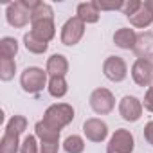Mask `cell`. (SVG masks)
<instances>
[{
	"label": "cell",
	"mask_w": 153,
	"mask_h": 153,
	"mask_svg": "<svg viewBox=\"0 0 153 153\" xmlns=\"http://www.w3.org/2000/svg\"><path fill=\"white\" fill-rule=\"evenodd\" d=\"M74 119V108L67 103H56L52 106H49L43 114V124L54 131H59L61 128H65L70 121Z\"/></svg>",
	"instance_id": "cell-1"
},
{
	"label": "cell",
	"mask_w": 153,
	"mask_h": 153,
	"mask_svg": "<svg viewBox=\"0 0 153 153\" xmlns=\"http://www.w3.org/2000/svg\"><path fill=\"white\" fill-rule=\"evenodd\" d=\"M20 83L25 92L38 94L40 90H43V87L47 83V70H43L40 67H27L20 76Z\"/></svg>",
	"instance_id": "cell-2"
},
{
	"label": "cell",
	"mask_w": 153,
	"mask_h": 153,
	"mask_svg": "<svg viewBox=\"0 0 153 153\" xmlns=\"http://www.w3.org/2000/svg\"><path fill=\"white\" fill-rule=\"evenodd\" d=\"M83 33H85V22L79 16H72L70 20L65 22L61 29V43L72 47L83 38Z\"/></svg>",
	"instance_id": "cell-3"
},
{
	"label": "cell",
	"mask_w": 153,
	"mask_h": 153,
	"mask_svg": "<svg viewBox=\"0 0 153 153\" xmlns=\"http://www.w3.org/2000/svg\"><path fill=\"white\" fill-rule=\"evenodd\" d=\"M90 106L96 114L99 115H105V114H110L115 106V99H114V94L106 88H96L90 96Z\"/></svg>",
	"instance_id": "cell-4"
},
{
	"label": "cell",
	"mask_w": 153,
	"mask_h": 153,
	"mask_svg": "<svg viewBox=\"0 0 153 153\" xmlns=\"http://www.w3.org/2000/svg\"><path fill=\"white\" fill-rule=\"evenodd\" d=\"M133 135L128 130H115V133L112 135L108 146H106V153H131L133 151Z\"/></svg>",
	"instance_id": "cell-5"
},
{
	"label": "cell",
	"mask_w": 153,
	"mask_h": 153,
	"mask_svg": "<svg viewBox=\"0 0 153 153\" xmlns=\"http://www.w3.org/2000/svg\"><path fill=\"white\" fill-rule=\"evenodd\" d=\"M103 72H105V76H106L110 81L119 83V81H123V79L126 78L128 68H126V63H124L123 58H119V56H110V58L105 59Z\"/></svg>",
	"instance_id": "cell-6"
},
{
	"label": "cell",
	"mask_w": 153,
	"mask_h": 153,
	"mask_svg": "<svg viewBox=\"0 0 153 153\" xmlns=\"http://www.w3.org/2000/svg\"><path fill=\"white\" fill-rule=\"evenodd\" d=\"M119 114L124 121L128 123H135L140 119L142 115V105L135 96H124L119 103Z\"/></svg>",
	"instance_id": "cell-7"
},
{
	"label": "cell",
	"mask_w": 153,
	"mask_h": 153,
	"mask_svg": "<svg viewBox=\"0 0 153 153\" xmlns=\"http://www.w3.org/2000/svg\"><path fill=\"white\" fill-rule=\"evenodd\" d=\"M29 20H31V11L24 0H18V2L7 6V22L13 27H24Z\"/></svg>",
	"instance_id": "cell-8"
},
{
	"label": "cell",
	"mask_w": 153,
	"mask_h": 153,
	"mask_svg": "<svg viewBox=\"0 0 153 153\" xmlns=\"http://www.w3.org/2000/svg\"><path fill=\"white\" fill-rule=\"evenodd\" d=\"M131 76L139 87H149L153 81V63L148 59H137L131 67Z\"/></svg>",
	"instance_id": "cell-9"
},
{
	"label": "cell",
	"mask_w": 153,
	"mask_h": 153,
	"mask_svg": "<svg viewBox=\"0 0 153 153\" xmlns=\"http://www.w3.org/2000/svg\"><path fill=\"white\" fill-rule=\"evenodd\" d=\"M83 131H85V135H87L88 140H92V142H103L106 139V135H108V126L101 119H88L83 124Z\"/></svg>",
	"instance_id": "cell-10"
},
{
	"label": "cell",
	"mask_w": 153,
	"mask_h": 153,
	"mask_svg": "<svg viewBox=\"0 0 153 153\" xmlns=\"http://www.w3.org/2000/svg\"><path fill=\"white\" fill-rule=\"evenodd\" d=\"M33 24V36H36L38 40H42V42H45V43H49L52 38H54V22H52V18H43V20H34V22H31Z\"/></svg>",
	"instance_id": "cell-11"
},
{
	"label": "cell",
	"mask_w": 153,
	"mask_h": 153,
	"mask_svg": "<svg viewBox=\"0 0 153 153\" xmlns=\"http://www.w3.org/2000/svg\"><path fill=\"white\" fill-rule=\"evenodd\" d=\"M135 54L139 56V59H153V34L151 33H142L137 36V43L133 47Z\"/></svg>",
	"instance_id": "cell-12"
},
{
	"label": "cell",
	"mask_w": 153,
	"mask_h": 153,
	"mask_svg": "<svg viewBox=\"0 0 153 153\" xmlns=\"http://www.w3.org/2000/svg\"><path fill=\"white\" fill-rule=\"evenodd\" d=\"M114 43L121 49H133L135 43H137V34L133 29H128V27H123V29H117L115 34H114Z\"/></svg>",
	"instance_id": "cell-13"
},
{
	"label": "cell",
	"mask_w": 153,
	"mask_h": 153,
	"mask_svg": "<svg viewBox=\"0 0 153 153\" xmlns=\"http://www.w3.org/2000/svg\"><path fill=\"white\" fill-rule=\"evenodd\" d=\"M68 70V61L65 56L61 54H52L49 59H47V74H51V78H56V76H63L67 74Z\"/></svg>",
	"instance_id": "cell-14"
},
{
	"label": "cell",
	"mask_w": 153,
	"mask_h": 153,
	"mask_svg": "<svg viewBox=\"0 0 153 153\" xmlns=\"http://www.w3.org/2000/svg\"><path fill=\"white\" fill-rule=\"evenodd\" d=\"M78 16L85 24H96L99 20V9L94 2H83L78 6Z\"/></svg>",
	"instance_id": "cell-15"
},
{
	"label": "cell",
	"mask_w": 153,
	"mask_h": 153,
	"mask_svg": "<svg viewBox=\"0 0 153 153\" xmlns=\"http://www.w3.org/2000/svg\"><path fill=\"white\" fill-rule=\"evenodd\" d=\"M130 22H131V25H135V27H148L151 22H153V13L142 4L140 6V9L135 13V15H131L130 18H128Z\"/></svg>",
	"instance_id": "cell-16"
},
{
	"label": "cell",
	"mask_w": 153,
	"mask_h": 153,
	"mask_svg": "<svg viewBox=\"0 0 153 153\" xmlns=\"http://www.w3.org/2000/svg\"><path fill=\"white\" fill-rule=\"evenodd\" d=\"M18 133L4 131V137L0 140V153H16L18 151Z\"/></svg>",
	"instance_id": "cell-17"
},
{
	"label": "cell",
	"mask_w": 153,
	"mask_h": 153,
	"mask_svg": "<svg viewBox=\"0 0 153 153\" xmlns=\"http://www.w3.org/2000/svg\"><path fill=\"white\" fill-rule=\"evenodd\" d=\"M16 52H18V42L11 36L2 38V42H0V58L13 59Z\"/></svg>",
	"instance_id": "cell-18"
},
{
	"label": "cell",
	"mask_w": 153,
	"mask_h": 153,
	"mask_svg": "<svg viewBox=\"0 0 153 153\" xmlns=\"http://www.w3.org/2000/svg\"><path fill=\"white\" fill-rule=\"evenodd\" d=\"M24 43H25L27 51H31V52H34V54H43V52L47 51V47H49V43H45V42L38 40L36 36H33V33H27V34L24 36Z\"/></svg>",
	"instance_id": "cell-19"
},
{
	"label": "cell",
	"mask_w": 153,
	"mask_h": 153,
	"mask_svg": "<svg viewBox=\"0 0 153 153\" xmlns=\"http://www.w3.org/2000/svg\"><path fill=\"white\" fill-rule=\"evenodd\" d=\"M47 88H49V94L52 97H63L67 94V81L61 76H56V78H51Z\"/></svg>",
	"instance_id": "cell-20"
},
{
	"label": "cell",
	"mask_w": 153,
	"mask_h": 153,
	"mask_svg": "<svg viewBox=\"0 0 153 153\" xmlns=\"http://www.w3.org/2000/svg\"><path fill=\"white\" fill-rule=\"evenodd\" d=\"M63 149H65L67 153H83V149H85V140H83L79 135H70V137L65 139Z\"/></svg>",
	"instance_id": "cell-21"
},
{
	"label": "cell",
	"mask_w": 153,
	"mask_h": 153,
	"mask_svg": "<svg viewBox=\"0 0 153 153\" xmlns=\"http://www.w3.org/2000/svg\"><path fill=\"white\" fill-rule=\"evenodd\" d=\"M34 130H36V137H40V140H49V142L59 140V131H54V130L47 128L42 121H40V123H36Z\"/></svg>",
	"instance_id": "cell-22"
},
{
	"label": "cell",
	"mask_w": 153,
	"mask_h": 153,
	"mask_svg": "<svg viewBox=\"0 0 153 153\" xmlns=\"http://www.w3.org/2000/svg\"><path fill=\"white\" fill-rule=\"evenodd\" d=\"M16 70V63L15 59H6V58H0V79L2 81H9Z\"/></svg>",
	"instance_id": "cell-23"
},
{
	"label": "cell",
	"mask_w": 153,
	"mask_h": 153,
	"mask_svg": "<svg viewBox=\"0 0 153 153\" xmlns=\"http://www.w3.org/2000/svg\"><path fill=\"white\" fill-rule=\"evenodd\" d=\"M25 128H27V119L22 117V115H15V117L9 119V123L6 126V131H11V133H18L20 135V133L25 131Z\"/></svg>",
	"instance_id": "cell-24"
},
{
	"label": "cell",
	"mask_w": 153,
	"mask_h": 153,
	"mask_svg": "<svg viewBox=\"0 0 153 153\" xmlns=\"http://www.w3.org/2000/svg\"><path fill=\"white\" fill-rule=\"evenodd\" d=\"M43 18H52V7H51L49 4H42V2H40V6L31 13V22H34V20H43Z\"/></svg>",
	"instance_id": "cell-25"
},
{
	"label": "cell",
	"mask_w": 153,
	"mask_h": 153,
	"mask_svg": "<svg viewBox=\"0 0 153 153\" xmlns=\"http://www.w3.org/2000/svg\"><path fill=\"white\" fill-rule=\"evenodd\" d=\"M94 4L101 11H115V9H123V6H124L123 0H112V2H108V0H96Z\"/></svg>",
	"instance_id": "cell-26"
},
{
	"label": "cell",
	"mask_w": 153,
	"mask_h": 153,
	"mask_svg": "<svg viewBox=\"0 0 153 153\" xmlns=\"http://www.w3.org/2000/svg\"><path fill=\"white\" fill-rule=\"evenodd\" d=\"M20 153H38V144H36V137L34 135H27L24 139Z\"/></svg>",
	"instance_id": "cell-27"
},
{
	"label": "cell",
	"mask_w": 153,
	"mask_h": 153,
	"mask_svg": "<svg viewBox=\"0 0 153 153\" xmlns=\"http://www.w3.org/2000/svg\"><path fill=\"white\" fill-rule=\"evenodd\" d=\"M140 6H142V2H139V0H131V2H124V6H123V11H124V15L130 18L131 15H135V13L140 9Z\"/></svg>",
	"instance_id": "cell-28"
},
{
	"label": "cell",
	"mask_w": 153,
	"mask_h": 153,
	"mask_svg": "<svg viewBox=\"0 0 153 153\" xmlns=\"http://www.w3.org/2000/svg\"><path fill=\"white\" fill-rule=\"evenodd\" d=\"M59 149V140L49 142V140H42L40 144V153H58Z\"/></svg>",
	"instance_id": "cell-29"
},
{
	"label": "cell",
	"mask_w": 153,
	"mask_h": 153,
	"mask_svg": "<svg viewBox=\"0 0 153 153\" xmlns=\"http://www.w3.org/2000/svg\"><path fill=\"white\" fill-rule=\"evenodd\" d=\"M144 108L149 110V112H153V87H149L148 92H146V96H144Z\"/></svg>",
	"instance_id": "cell-30"
},
{
	"label": "cell",
	"mask_w": 153,
	"mask_h": 153,
	"mask_svg": "<svg viewBox=\"0 0 153 153\" xmlns=\"http://www.w3.org/2000/svg\"><path fill=\"white\" fill-rule=\"evenodd\" d=\"M144 139H146L149 144H153V121H149V123L146 124V128H144Z\"/></svg>",
	"instance_id": "cell-31"
},
{
	"label": "cell",
	"mask_w": 153,
	"mask_h": 153,
	"mask_svg": "<svg viewBox=\"0 0 153 153\" xmlns=\"http://www.w3.org/2000/svg\"><path fill=\"white\" fill-rule=\"evenodd\" d=\"M144 6H146V7H148L151 13H153V0H146V2H144Z\"/></svg>",
	"instance_id": "cell-32"
}]
</instances>
